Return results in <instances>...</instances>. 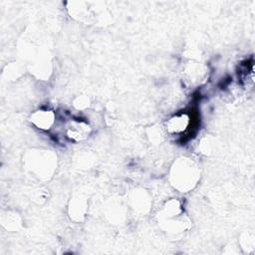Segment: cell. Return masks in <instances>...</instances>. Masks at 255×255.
Instances as JSON below:
<instances>
[{
  "instance_id": "obj_1",
  "label": "cell",
  "mask_w": 255,
  "mask_h": 255,
  "mask_svg": "<svg viewBox=\"0 0 255 255\" xmlns=\"http://www.w3.org/2000/svg\"><path fill=\"white\" fill-rule=\"evenodd\" d=\"M67 136L76 142L85 140L91 133L90 126L84 121H71L66 128Z\"/></svg>"
},
{
  "instance_id": "obj_2",
  "label": "cell",
  "mask_w": 255,
  "mask_h": 255,
  "mask_svg": "<svg viewBox=\"0 0 255 255\" xmlns=\"http://www.w3.org/2000/svg\"><path fill=\"white\" fill-rule=\"evenodd\" d=\"M174 178L176 179L177 183L176 187L180 188L181 190H185L188 189L190 187H192V184H194L193 180H194V175H186V174H193L192 172V166L189 165H179L176 168H174Z\"/></svg>"
},
{
  "instance_id": "obj_3",
  "label": "cell",
  "mask_w": 255,
  "mask_h": 255,
  "mask_svg": "<svg viewBox=\"0 0 255 255\" xmlns=\"http://www.w3.org/2000/svg\"><path fill=\"white\" fill-rule=\"evenodd\" d=\"M55 121V115L50 110H39L31 116V122L40 129H49Z\"/></svg>"
},
{
  "instance_id": "obj_4",
  "label": "cell",
  "mask_w": 255,
  "mask_h": 255,
  "mask_svg": "<svg viewBox=\"0 0 255 255\" xmlns=\"http://www.w3.org/2000/svg\"><path fill=\"white\" fill-rule=\"evenodd\" d=\"M189 124V116L186 114H181L169 119V121L166 123V128L171 133H180L187 129Z\"/></svg>"
}]
</instances>
